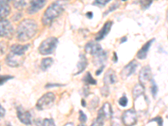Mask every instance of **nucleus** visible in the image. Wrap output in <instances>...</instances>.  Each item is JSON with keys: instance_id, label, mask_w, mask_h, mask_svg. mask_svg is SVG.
<instances>
[{"instance_id": "obj_10", "label": "nucleus", "mask_w": 168, "mask_h": 126, "mask_svg": "<svg viewBox=\"0 0 168 126\" xmlns=\"http://www.w3.org/2000/svg\"><path fill=\"white\" fill-rule=\"evenodd\" d=\"M151 69L149 66L146 67H144L140 71V75H139V81L141 82V84H144V83H146L147 82L151 79Z\"/></svg>"}, {"instance_id": "obj_2", "label": "nucleus", "mask_w": 168, "mask_h": 126, "mask_svg": "<svg viewBox=\"0 0 168 126\" xmlns=\"http://www.w3.org/2000/svg\"><path fill=\"white\" fill-rule=\"evenodd\" d=\"M63 7L58 3H53L50 5L46 12L44 13L42 17V23L44 25H48L51 23L55 18H57L63 11Z\"/></svg>"}, {"instance_id": "obj_22", "label": "nucleus", "mask_w": 168, "mask_h": 126, "mask_svg": "<svg viewBox=\"0 0 168 126\" xmlns=\"http://www.w3.org/2000/svg\"><path fill=\"white\" fill-rule=\"evenodd\" d=\"M53 64V59L51 58V57H46V58H44L41 61V63H40V68L42 71H46L48 70V68Z\"/></svg>"}, {"instance_id": "obj_12", "label": "nucleus", "mask_w": 168, "mask_h": 126, "mask_svg": "<svg viewBox=\"0 0 168 126\" xmlns=\"http://www.w3.org/2000/svg\"><path fill=\"white\" fill-rule=\"evenodd\" d=\"M112 25H113V22L112 21H107L104 25L102 28V30H101L99 32L97 35V36L95 38V40L96 41H99V40H103L104 39L105 37L107 36V35L109 33L110 30H111V27H112Z\"/></svg>"}, {"instance_id": "obj_29", "label": "nucleus", "mask_w": 168, "mask_h": 126, "mask_svg": "<svg viewBox=\"0 0 168 126\" xmlns=\"http://www.w3.org/2000/svg\"><path fill=\"white\" fill-rule=\"evenodd\" d=\"M110 0H98L93 2V5H98V6H105L108 3H109Z\"/></svg>"}, {"instance_id": "obj_21", "label": "nucleus", "mask_w": 168, "mask_h": 126, "mask_svg": "<svg viewBox=\"0 0 168 126\" xmlns=\"http://www.w3.org/2000/svg\"><path fill=\"white\" fill-rule=\"evenodd\" d=\"M145 93V87L142 84H136L134 87V89H133V97L134 99H136L139 98L140 96L143 95Z\"/></svg>"}, {"instance_id": "obj_9", "label": "nucleus", "mask_w": 168, "mask_h": 126, "mask_svg": "<svg viewBox=\"0 0 168 126\" xmlns=\"http://www.w3.org/2000/svg\"><path fill=\"white\" fill-rule=\"evenodd\" d=\"M23 62H24L23 56H18V55L12 52L9 53L6 58L7 64L10 67H16L20 66L23 63Z\"/></svg>"}, {"instance_id": "obj_8", "label": "nucleus", "mask_w": 168, "mask_h": 126, "mask_svg": "<svg viewBox=\"0 0 168 126\" xmlns=\"http://www.w3.org/2000/svg\"><path fill=\"white\" fill-rule=\"evenodd\" d=\"M137 67H138L137 62L133 60L132 62L128 63V64L126 65L125 67L122 69V71L120 72L121 77H122L123 79H126V78H128L129 77H130L132 74L135 71Z\"/></svg>"}, {"instance_id": "obj_27", "label": "nucleus", "mask_w": 168, "mask_h": 126, "mask_svg": "<svg viewBox=\"0 0 168 126\" xmlns=\"http://www.w3.org/2000/svg\"><path fill=\"white\" fill-rule=\"evenodd\" d=\"M119 104L120 106H122V107H126L127 106V104H128V99H127V97L125 95L122 96L119 100Z\"/></svg>"}, {"instance_id": "obj_36", "label": "nucleus", "mask_w": 168, "mask_h": 126, "mask_svg": "<svg viewBox=\"0 0 168 126\" xmlns=\"http://www.w3.org/2000/svg\"><path fill=\"white\" fill-rule=\"evenodd\" d=\"M63 86L62 84H58V83H48L46 86V88H49V87H61Z\"/></svg>"}, {"instance_id": "obj_17", "label": "nucleus", "mask_w": 168, "mask_h": 126, "mask_svg": "<svg viewBox=\"0 0 168 126\" xmlns=\"http://www.w3.org/2000/svg\"><path fill=\"white\" fill-rule=\"evenodd\" d=\"M108 59V55L107 51H104L102 50L99 52L97 53L96 55H94V59H93V62H94V64L98 66V65H101V66H104V63L107 61Z\"/></svg>"}, {"instance_id": "obj_32", "label": "nucleus", "mask_w": 168, "mask_h": 126, "mask_svg": "<svg viewBox=\"0 0 168 126\" xmlns=\"http://www.w3.org/2000/svg\"><path fill=\"white\" fill-rule=\"evenodd\" d=\"M79 120L80 122H82V123H85L86 121H87V116H86V114L83 113V111L80 110L79 111Z\"/></svg>"}, {"instance_id": "obj_13", "label": "nucleus", "mask_w": 168, "mask_h": 126, "mask_svg": "<svg viewBox=\"0 0 168 126\" xmlns=\"http://www.w3.org/2000/svg\"><path fill=\"white\" fill-rule=\"evenodd\" d=\"M30 47V45H13L10 48V51L11 52L15 54V55H18V56H24V55L26 52V51L29 49Z\"/></svg>"}, {"instance_id": "obj_7", "label": "nucleus", "mask_w": 168, "mask_h": 126, "mask_svg": "<svg viewBox=\"0 0 168 126\" xmlns=\"http://www.w3.org/2000/svg\"><path fill=\"white\" fill-rule=\"evenodd\" d=\"M17 116L18 120L21 121V123L25 124L26 125L31 124L32 123V119H31V114L29 111L25 110V108L22 107L17 108Z\"/></svg>"}, {"instance_id": "obj_41", "label": "nucleus", "mask_w": 168, "mask_h": 126, "mask_svg": "<svg viewBox=\"0 0 168 126\" xmlns=\"http://www.w3.org/2000/svg\"><path fill=\"white\" fill-rule=\"evenodd\" d=\"M126 40H127V37H123L122 39H121V43H123V42H125Z\"/></svg>"}, {"instance_id": "obj_6", "label": "nucleus", "mask_w": 168, "mask_h": 126, "mask_svg": "<svg viewBox=\"0 0 168 126\" xmlns=\"http://www.w3.org/2000/svg\"><path fill=\"white\" fill-rule=\"evenodd\" d=\"M14 32V28L10 21L7 19L0 20V36L10 37Z\"/></svg>"}, {"instance_id": "obj_38", "label": "nucleus", "mask_w": 168, "mask_h": 126, "mask_svg": "<svg viewBox=\"0 0 168 126\" xmlns=\"http://www.w3.org/2000/svg\"><path fill=\"white\" fill-rule=\"evenodd\" d=\"M104 67V66H101V67L98 69V71H96V75H97V76H99V75H100V73L102 72V71H103Z\"/></svg>"}, {"instance_id": "obj_44", "label": "nucleus", "mask_w": 168, "mask_h": 126, "mask_svg": "<svg viewBox=\"0 0 168 126\" xmlns=\"http://www.w3.org/2000/svg\"><path fill=\"white\" fill-rule=\"evenodd\" d=\"M79 126H86V125H85V124H80Z\"/></svg>"}, {"instance_id": "obj_37", "label": "nucleus", "mask_w": 168, "mask_h": 126, "mask_svg": "<svg viewBox=\"0 0 168 126\" xmlns=\"http://www.w3.org/2000/svg\"><path fill=\"white\" fill-rule=\"evenodd\" d=\"M5 115V109L0 105V118L3 117Z\"/></svg>"}, {"instance_id": "obj_45", "label": "nucleus", "mask_w": 168, "mask_h": 126, "mask_svg": "<svg viewBox=\"0 0 168 126\" xmlns=\"http://www.w3.org/2000/svg\"><path fill=\"white\" fill-rule=\"evenodd\" d=\"M0 70H1V67H0Z\"/></svg>"}, {"instance_id": "obj_40", "label": "nucleus", "mask_w": 168, "mask_h": 126, "mask_svg": "<svg viewBox=\"0 0 168 126\" xmlns=\"http://www.w3.org/2000/svg\"><path fill=\"white\" fill-rule=\"evenodd\" d=\"M113 62H118V57H117L116 52H113Z\"/></svg>"}, {"instance_id": "obj_31", "label": "nucleus", "mask_w": 168, "mask_h": 126, "mask_svg": "<svg viewBox=\"0 0 168 126\" xmlns=\"http://www.w3.org/2000/svg\"><path fill=\"white\" fill-rule=\"evenodd\" d=\"M152 1H141V6L143 9H147L151 5Z\"/></svg>"}, {"instance_id": "obj_16", "label": "nucleus", "mask_w": 168, "mask_h": 126, "mask_svg": "<svg viewBox=\"0 0 168 126\" xmlns=\"http://www.w3.org/2000/svg\"><path fill=\"white\" fill-rule=\"evenodd\" d=\"M98 115H100L104 118V120L109 119L112 116V107L110 105L109 103H105L102 108H100V110L98 111Z\"/></svg>"}, {"instance_id": "obj_4", "label": "nucleus", "mask_w": 168, "mask_h": 126, "mask_svg": "<svg viewBox=\"0 0 168 126\" xmlns=\"http://www.w3.org/2000/svg\"><path fill=\"white\" fill-rule=\"evenodd\" d=\"M55 96L53 92H47L43 95L36 104V108L38 110H44L51 107L54 104Z\"/></svg>"}, {"instance_id": "obj_15", "label": "nucleus", "mask_w": 168, "mask_h": 126, "mask_svg": "<svg viewBox=\"0 0 168 126\" xmlns=\"http://www.w3.org/2000/svg\"><path fill=\"white\" fill-rule=\"evenodd\" d=\"M87 66H88V59L86 57V55H83V54H80L79 61L76 65V71L74 73V76L82 73L86 69Z\"/></svg>"}, {"instance_id": "obj_26", "label": "nucleus", "mask_w": 168, "mask_h": 126, "mask_svg": "<svg viewBox=\"0 0 168 126\" xmlns=\"http://www.w3.org/2000/svg\"><path fill=\"white\" fill-rule=\"evenodd\" d=\"M26 5V2L25 1H14V6L15 7V9H22Z\"/></svg>"}, {"instance_id": "obj_34", "label": "nucleus", "mask_w": 168, "mask_h": 126, "mask_svg": "<svg viewBox=\"0 0 168 126\" xmlns=\"http://www.w3.org/2000/svg\"><path fill=\"white\" fill-rule=\"evenodd\" d=\"M101 93H102V95L105 96V97H107L109 95V87L105 86L104 87H102V89H101Z\"/></svg>"}, {"instance_id": "obj_43", "label": "nucleus", "mask_w": 168, "mask_h": 126, "mask_svg": "<svg viewBox=\"0 0 168 126\" xmlns=\"http://www.w3.org/2000/svg\"><path fill=\"white\" fill-rule=\"evenodd\" d=\"M82 105H83V107H85L86 106V103H85V101H84V100H82Z\"/></svg>"}, {"instance_id": "obj_19", "label": "nucleus", "mask_w": 168, "mask_h": 126, "mask_svg": "<svg viewBox=\"0 0 168 126\" xmlns=\"http://www.w3.org/2000/svg\"><path fill=\"white\" fill-rule=\"evenodd\" d=\"M117 82L116 74L113 70H109L106 71L104 75V83L106 86H109V84H114Z\"/></svg>"}, {"instance_id": "obj_42", "label": "nucleus", "mask_w": 168, "mask_h": 126, "mask_svg": "<svg viewBox=\"0 0 168 126\" xmlns=\"http://www.w3.org/2000/svg\"><path fill=\"white\" fill-rule=\"evenodd\" d=\"M64 126H73V124H72V123H67V124H65Z\"/></svg>"}, {"instance_id": "obj_20", "label": "nucleus", "mask_w": 168, "mask_h": 126, "mask_svg": "<svg viewBox=\"0 0 168 126\" xmlns=\"http://www.w3.org/2000/svg\"><path fill=\"white\" fill-rule=\"evenodd\" d=\"M10 13V6L8 1H0V18H6Z\"/></svg>"}, {"instance_id": "obj_18", "label": "nucleus", "mask_w": 168, "mask_h": 126, "mask_svg": "<svg viewBox=\"0 0 168 126\" xmlns=\"http://www.w3.org/2000/svg\"><path fill=\"white\" fill-rule=\"evenodd\" d=\"M155 40V39H152V40H150L147 41L146 43L143 46H142V48H141L139 51L137 52V57L138 59H145L146 58L147 56V53L149 51V50H150V47L152 45L153 41Z\"/></svg>"}, {"instance_id": "obj_35", "label": "nucleus", "mask_w": 168, "mask_h": 126, "mask_svg": "<svg viewBox=\"0 0 168 126\" xmlns=\"http://www.w3.org/2000/svg\"><path fill=\"white\" fill-rule=\"evenodd\" d=\"M151 121H156V122H157V124H159V126L163 125V120H162V119L161 117L154 118V119H152L151 120H150V122H151Z\"/></svg>"}, {"instance_id": "obj_33", "label": "nucleus", "mask_w": 168, "mask_h": 126, "mask_svg": "<svg viewBox=\"0 0 168 126\" xmlns=\"http://www.w3.org/2000/svg\"><path fill=\"white\" fill-rule=\"evenodd\" d=\"M118 7H119V3H114L113 4V5H112V6L110 7V9H109V10H108L107 12L105 13V14H104V15L105 16V15H107L108 14H109V12H112V11H113V10H114V9H116L117 8H118Z\"/></svg>"}, {"instance_id": "obj_23", "label": "nucleus", "mask_w": 168, "mask_h": 126, "mask_svg": "<svg viewBox=\"0 0 168 126\" xmlns=\"http://www.w3.org/2000/svg\"><path fill=\"white\" fill-rule=\"evenodd\" d=\"M83 81L87 84H90V85H95V84H97V81L95 80L94 78L92 77V75L91 73L88 71L86 75L84 76V77L83 78Z\"/></svg>"}, {"instance_id": "obj_14", "label": "nucleus", "mask_w": 168, "mask_h": 126, "mask_svg": "<svg viewBox=\"0 0 168 126\" xmlns=\"http://www.w3.org/2000/svg\"><path fill=\"white\" fill-rule=\"evenodd\" d=\"M45 4H46V1H44V0H38V1L34 0V1H31V6L28 9V13L32 14L38 12L40 9H42Z\"/></svg>"}, {"instance_id": "obj_39", "label": "nucleus", "mask_w": 168, "mask_h": 126, "mask_svg": "<svg viewBox=\"0 0 168 126\" xmlns=\"http://www.w3.org/2000/svg\"><path fill=\"white\" fill-rule=\"evenodd\" d=\"M86 15H87V17H88V18H92V12H88L87 13V14H86Z\"/></svg>"}, {"instance_id": "obj_24", "label": "nucleus", "mask_w": 168, "mask_h": 126, "mask_svg": "<svg viewBox=\"0 0 168 126\" xmlns=\"http://www.w3.org/2000/svg\"><path fill=\"white\" fill-rule=\"evenodd\" d=\"M38 126H55V122L52 119H45L42 122H38Z\"/></svg>"}, {"instance_id": "obj_28", "label": "nucleus", "mask_w": 168, "mask_h": 126, "mask_svg": "<svg viewBox=\"0 0 168 126\" xmlns=\"http://www.w3.org/2000/svg\"><path fill=\"white\" fill-rule=\"evenodd\" d=\"M14 77L12 76H9V75H3V76H0V85H2L4 83H6L7 81L12 79Z\"/></svg>"}, {"instance_id": "obj_11", "label": "nucleus", "mask_w": 168, "mask_h": 126, "mask_svg": "<svg viewBox=\"0 0 168 126\" xmlns=\"http://www.w3.org/2000/svg\"><path fill=\"white\" fill-rule=\"evenodd\" d=\"M100 51H102V47L96 41H90L85 46V51L90 55H95Z\"/></svg>"}, {"instance_id": "obj_25", "label": "nucleus", "mask_w": 168, "mask_h": 126, "mask_svg": "<svg viewBox=\"0 0 168 126\" xmlns=\"http://www.w3.org/2000/svg\"><path fill=\"white\" fill-rule=\"evenodd\" d=\"M104 124V119L100 115H98L97 119L94 120V122L92 123L91 126H103Z\"/></svg>"}, {"instance_id": "obj_30", "label": "nucleus", "mask_w": 168, "mask_h": 126, "mask_svg": "<svg viewBox=\"0 0 168 126\" xmlns=\"http://www.w3.org/2000/svg\"><path fill=\"white\" fill-rule=\"evenodd\" d=\"M151 83H152V86H151V92H152L153 97L156 98V93H157V91H158V87L156 86V83H155V81L154 80H151Z\"/></svg>"}, {"instance_id": "obj_5", "label": "nucleus", "mask_w": 168, "mask_h": 126, "mask_svg": "<svg viewBox=\"0 0 168 126\" xmlns=\"http://www.w3.org/2000/svg\"><path fill=\"white\" fill-rule=\"evenodd\" d=\"M123 124L125 126H134L137 122V114L134 109L126 110L122 116Z\"/></svg>"}, {"instance_id": "obj_3", "label": "nucleus", "mask_w": 168, "mask_h": 126, "mask_svg": "<svg viewBox=\"0 0 168 126\" xmlns=\"http://www.w3.org/2000/svg\"><path fill=\"white\" fill-rule=\"evenodd\" d=\"M58 44V39L55 37H49L43 40L39 46V51L41 55H50L53 53Z\"/></svg>"}, {"instance_id": "obj_1", "label": "nucleus", "mask_w": 168, "mask_h": 126, "mask_svg": "<svg viewBox=\"0 0 168 126\" xmlns=\"http://www.w3.org/2000/svg\"><path fill=\"white\" fill-rule=\"evenodd\" d=\"M37 24L34 19H25L17 29V38L20 41H27L32 39L37 32Z\"/></svg>"}]
</instances>
